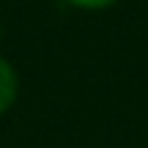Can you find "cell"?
Returning a JSON list of instances; mask_svg holds the SVG:
<instances>
[{
    "label": "cell",
    "instance_id": "6da1fadb",
    "mask_svg": "<svg viewBox=\"0 0 148 148\" xmlns=\"http://www.w3.org/2000/svg\"><path fill=\"white\" fill-rule=\"evenodd\" d=\"M16 94H18L16 70L0 57V114H3L5 109H10V104L16 101Z\"/></svg>",
    "mask_w": 148,
    "mask_h": 148
},
{
    "label": "cell",
    "instance_id": "7a4b0ae2",
    "mask_svg": "<svg viewBox=\"0 0 148 148\" xmlns=\"http://www.w3.org/2000/svg\"><path fill=\"white\" fill-rule=\"evenodd\" d=\"M73 3L75 8H86V10H101V8H109L114 0H68Z\"/></svg>",
    "mask_w": 148,
    "mask_h": 148
}]
</instances>
